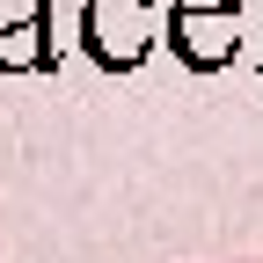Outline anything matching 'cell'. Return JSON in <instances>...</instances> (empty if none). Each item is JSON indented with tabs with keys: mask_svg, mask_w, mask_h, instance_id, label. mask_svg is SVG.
<instances>
[{
	"mask_svg": "<svg viewBox=\"0 0 263 263\" xmlns=\"http://www.w3.org/2000/svg\"><path fill=\"white\" fill-rule=\"evenodd\" d=\"M161 15H168L161 0H81V51L103 73H132V66H146Z\"/></svg>",
	"mask_w": 263,
	"mask_h": 263,
	"instance_id": "1",
	"label": "cell"
},
{
	"mask_svg": "<svg viewBox=\"0 0 263 263\" xmlns=\"http://www.w3.org/2000/svg\"><path fill=\"white\" fill-rule=\"evenodd\" d=\"M161 29H168V44L190 73H219L241 51V0H176L161 15Z\"/></svg>",
	"mask_w": 263,
	"mask_h": 263,
	"instance_id": "2",
	"label": "cell"
},
{
	"mask_svg": "<svg viewBox=\"0 0 263 263\" xmlns=\"http://www.w3.org/2000/svg\"><path fill=\"white\" fill-rule=\"evenodd\" d=\"M59 66L51 44V15H29V22H0V73H44Z\"/></svg>",
	"mask_w": 263,
	"mask_h": 263,
	"instance_id": "3",
	"label": "cell"
},
{
	"mask_svg": "<svg viewBox=\"0 0 263 263\" xmlns=\"http://www.w3.org/2000/svg\"><path fill=\"white\" fill-rule=\"evenodd\" d=\"M29 15H51V0H0V22H29Z\"/></svg>",
	"mask_w": 263,
	"mask_h": 263,
	"instance_id": "4",
	"label": "cell"
}]
</instances>
